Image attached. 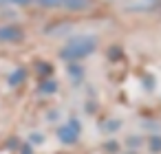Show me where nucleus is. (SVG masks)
Listing matches in <instances>:
<instances>
[{
	"label": "nucleus",
	"mask_w": 161,
	"mask_h": 154,
	"mask_svg": "<svg viewBox=\"0 0 161 154\" xmlns=\"http://www.w3.org/2000/svg\"><path fill=\"white\" fill-rule=\"evenodd\" d=\"M93 49H95V42H93L91 38L75 40V42H71V44L62 51V57H66V60H80V57H86L88 53H93Z\"/></svg>",
	"instance_id": "f257e3e1"
},
{
	"label": "nucleus",
	"mask_w": 161,
	"mask_h": 154,
	"mask_svg": "<svg viewBox=\"0 0 161 154\" xmlns=\"http://www.w3.org/2000/svg\"><path fill=\"white\" fill-rule=\"evenodd\" d=\"M22 31L18 27H3L0 29V40H20Z\"/></svg>",
	"instance_id": "7ed1b4c3"
},
{
	"label": "nucleus",
	"mask_w": 161,
	"mask_h": 154,
	"mask_svg": "<svg viewBox=\"0 0 161 154\" xmlns=\"http://www.w3.org/2000/svg\"><path fill=\"white\" fill-rule=\"evenodd\" d=\"M0 3H9V0H0ZM14 3H29V0H14Z\"/></svg>",
	"instance_id": "20e7f679"
},
{
	"label": "nucleus",
	"mask_w": 161,
	"mask_h": 154,
	"mask_svg": "<svg viewBox=\"0 0 161 154\" xmlns=\"http://www.w3.org/2000/svg\"><path fill=\"white\" fill-rule=\"evenodd\" d=\"M47 7H69V9H84L88 0H40Z\"/></svg>",
	"instance_id": "f03ea898"
}]
</instances>
